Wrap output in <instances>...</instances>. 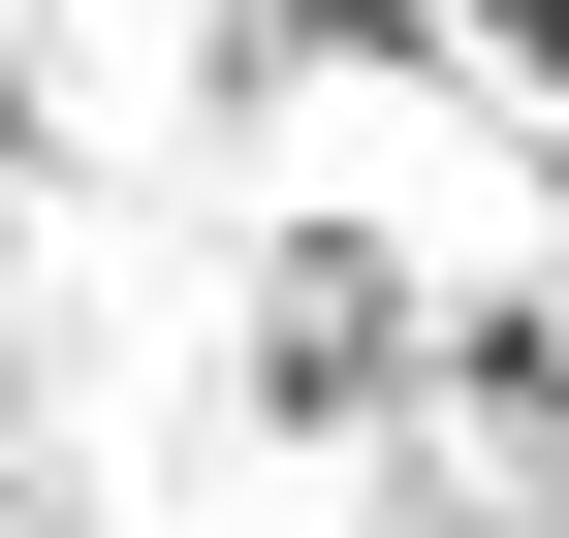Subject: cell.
I'll return each instance as SVG.
<instances>
[{"instance_id": "obj_1", "label": "cell", "mask_w": 569, "mask_h": 538, "mask_svg": "<svg viewBox=\"0 0 569 538\" xmlns=\"http://www.w3.org/2000/svg\"><path fill=\"white\" fill-rule=\"evenodd\" d=\"M475 32H507V63H569V0H475Z\"/></svg>"}]
</instances>
